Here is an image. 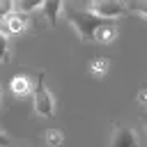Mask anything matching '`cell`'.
<instances>
[{
  "label": "cell",
  "instance_id": "1",
  "mask_svg": "<svg viewBox=\"0 0 147 147\" xmlns=\"http://www.w3.org/2000/svg\"><path fill=\"white\" fill-rule=\"evenodd\" d=\"M67 16H69V25L74 28V32L78 34L80 41H92V34H94L96 25L103 21V18L94 16L92 11H87V9H71Z\"/></svg>",
  "mask_w": 147,
  "mask_h": 147
},
{
  "label": "cell",
  "instance_id": "2",
  "mask_svg": "<svg viewBox=\"0 0 147 147\" xmlns=\"http://www.w3.org/2000/svg\"><path fill=\"white\" fill-rule=\"evenodd\" d=\"M32 99H34V113L37 117H44V119H51L55 115V99L46 85V74L41 71L37 76V83H34V90H32Z\"/></svg>",
  "mask_w": 147,
  "mask_h": 147
},
{
  "label": "cell",
  "instance_id": "3",
  "mask_svg": "<svg viewBox=\"0 0 147 147\" xmlns=\"http://www.w3.org/2000/svg\"><path fill=\"white\" fill-rule=\"evenodd\" d=\"M87 11L103 21H117L129 11V5L124 0H87Z\"/></svg>",
  "mask_w": 147,
  "mask_h": 147
},
{
  "label": "cell",
  "instance_id": "4",
  "mask_svg": "<svg viewBox=\"0 0 147 147\" xmlns=\"http://www.w3.org/2000/svg\"><path fill=\"white\" fill-rule=\"evenodd\" d=\"M108 147H138V133H136L131 126L115 124Z\"/></svg>",
  "mask_w": 147,
  "mask_h": 147
},
{
  "label": "cell",
  "instance_id": "5",
  "mask_svg": "<svg viewBox=\"0 0 147 147\" xmlns=\"http://www.w3.org/2000/svg\"><path fill=\"white\" fill-rule=\"evenodd\" d=\"M2 23H5L7 32H11V34H21V32H25V30L30 28V18H28V14L21 11V9L9 11V14L2 18Z\"/></svg>",
  "mask_w": 147,
  "mask_h": 147
},
{
  "label": "cell",
  "instance_id": "6",
  "mask_svg": "<svg viewBox=\"0 0 147 147\" xmlns=\"http://www.w3.org/2000/svg\"><path fill=\"white\" fill-rule=\"evenodd\" d=\"M117 34H119V28H117L115 21H101V23L96 25L94 34H92V41L106 46V44H113V41L117 39Z\"/></svg>",
  "mask_w": 147,
  "mask_h": 147
},
{
  "label": "cell",
  "instance_id": "7",
  "mask_svg": "<svg viewBox=\"0 0 147 147\" xmlns=\"http://www.w3.org/2000/svg\"><path fill=\"white\" fill-rule=\"evenodd\" d=\"M39 9H41L44 21H46L51 28H55L57 18H60V16H62V11H64V0H44Z\"/></svg>",
  "mask_w": 147,
  "mask_h": 147
},
{
  "label": "cell",
  "instance_id": "8",
  "mask_svg": "<svg viewBox=\"0 0 147 147\" xmlns=\"http://www.w3.org/2000/svg\"><path fill=\"white\" fill-rule=\"evenodd\" d=\"M9 87H11L14 96L25 99V96H30V94H32V90H34V80H32L30 76H23V74H21V76H14V78H11Z\"/></svg>",
  "mask_w": 147,
  "mask_h": 147
},
{
  "label": "cell",
  "instance_id": "9",
  "mask_svg": "<svg viewBox=\"0 0 147 147\" xmlns=\"http://www.w3.org/2000/svg\"><path fill=\"white\" fill-rule=\"evenodd\" d=\"M108 60L106 57H96V60H92L90 62V74L94 76V78H103L106 74H108Z\"/></svg>",
  "mask_w": 147,
  "mask_h": 147
},
{
  "label": "cell",
  "instance_id": "10",
  "mask_svg": "<svg viewBox=\"0 0 147 147\" xmlns=\"http://www.w3.org/2000/svg\"><path fill=\"white\" fill-rule=\"evenodd\" d=\"M44 140H46L48 147H60V145L64 142V133H62L60 129H48L46 136H44Z\"/></svg>",
  "mask_w": 147,
  "mask_h": 147
},
{
  "label": "cell",
  "instance_id": "11",
  "mask_svg": "<svg viewBox=\"0 0 147 147\" xmlns=\"http://www.w3.org/2000/svg\"><path fill=\"white\" fill-rule=\"evenodd\" d=\"M9 55H11L9 37H7V32L0 30V64H7V62H9Z\"/></svg>",
  "mask_w": 147,
  "mask_h": 147
},
{
  "label": "cell",
  "instance_id": "12",
  "mask_svg": "<svg viewBox=\"0 0 147 147\" xmlns=\"http://www.w3.org/2000/svg\"><path fill=\"white\" fill-rule=\"evenodd\" d=\"M41 2H44V0H16V9L30 14V11H37V9L41 7Z\"/></svg>",
  "mask_w": 147,
  "mask_h": 147
},
{
  "label": "cell",
  "instance_id": "13",
  "mask_svg": "<svg viewBox=\"0 0 147 147\" xmlns=\"http://www.w3.org/2000/svg\"><path fill=\"white\" fill-rule=\"evenodd\" d=\"M129 11L147 18V0H131V2H129Z\"/></svg>",
  "mask_w": 147,
  "mask_h": 147
},
{
  "label": "cell",
  "instance_id": "14",
  "mask_svg": "<svg viewBox=\"0 0 147 147\" xmlns=\"http://www.w3.org/2000/svg\"><path fill=\"white\" fill-rule=\"evenodd\" d=\"M16 9V0H0V21L9 14V11H14Z\"/></svg>",
  "mask_w": 147,
  "mask_h": 147
},
{
  "label": "cell",
  "instance_id": "15",
  "mask_svg": "<svg viewBox=\"0 0 147 147\" xmlns=\"http://www.w3.org/2000/svg\"><path fill=\"white\" fill-rule=\"evenodd\" d=\"M138 103L142 106V108H147V87H140V92H138Z\"/></svg>",
  "mask_w": 147,
  "mask_h": 147
},
{
  "label": "cell",
  "instance_id": "16",
  "mask_svg": "<svg viewBox=\"0 0 147 147\" xmlns=\"http://www.w3.org/2000/svg\"><path fill=\"white\" fill-rule=\"evenodd\" d=\"M11 145V138L5 133V129H0V147H9Z\"/></svg>",
  "mask_w": 147,
  "mask_h": 147
},
{
  "label": "cell",
  "instance_id": "17",
  "mask_svg": "<svg viewBox=\"0 0 147 147\" xmlns=\"http://www.w3.org/2000/svg\"><path fill=\"white\" fill-rule=\"evenodd\" d=\"M0 103H2V85H0Z\"/></svg>",
  "mask_w": 147,
  "mask_h": 147
}]
</instances>
